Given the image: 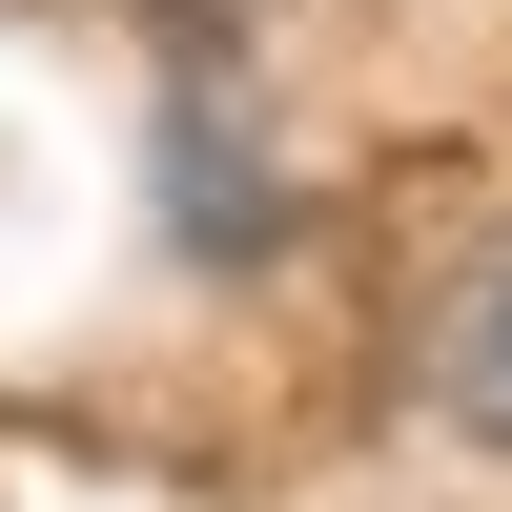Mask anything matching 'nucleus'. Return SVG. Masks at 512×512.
<instances>
[{
	"label": "nucleus",
	"instance_id": "f257e3e1",
	"mask_svg": "<svg viewBox=\"0 0 512 512\" xmlns=\"http://www.w3.org/2000/svg\"><path fill=\"white\" fill-rule=\"evenodd\" d=\"M431 410L512 451V246H472V267H451V308H431Z\"/></svg>",
	"mask_w": 512,
	"mask_h": 512
}]
</instances>
